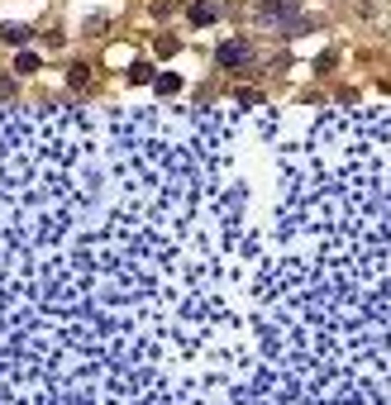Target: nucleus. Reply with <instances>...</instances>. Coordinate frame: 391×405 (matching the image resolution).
I'll list each match as a JSON object with an SVG mask.
<instances>
[{"label":"nucleus","mask_w":391,"mask_h":405,"mask_svg":"<svg viewBox=\"0 0 391 405\" xmlns=\"http://www.w3.org/2000/svg\"><path fill=\"white\" fill-rule=\"evenodd\" d=\"M215 58H219V67H244V63L253 58V48L244 43V38H229V43H219Z\"/></svg>","instance_id":"obj_1"},{"label":"nucleus","mask_w":391,"mask_h":405,"mask_svg":"<svg viewBox=\"0 0 391 405\" xmlns=\"http://www.w3.org/2000/svg\"><path fill=\"white\" fill-rule=\"evenodd\" d=\"M157 53H162V58H172V53H177V38H172V33H162V38H157Z\"/></svg>","instance_id":"obj_8"},{"label":"nucleus","mask_w":391,"mask_h":405,"mask_svg":"<svg viewBox=\"0 0 391 405\" xmlns=\"http://www.w3.org/2000/svg\"><path fill=\"white\" fill-rule=\"evenodd\" d=\"M15 72H19V77H33V72H38V53H19Z\"/></svg>","instance_id":"obj_4"},{"label":"nucleus","mask_w":391,"mask_h":405,"mask_svg":"<svg viewBox=\"0 0 391 405\" xmlns=\"http://www.w3.org/2000/svg\"><path fill=\"white\" fill-rule=\"evenodd\" d=\"M215 19H219L215 0H196V5H191V24H201V29H205V24H215Z\"/></svg>","instance_id":"obj_2"},{"label":"nucleus","mask_w":391,"mask_h":405,"mask_svg":"<svg viewBox=\"0 0 391 405\" xmlns=\"http://www.w3.org/2000/svg\"><path fill=\"white\" fill-rule=\"evenodd\" d=\"M86 72H91L86 63H72L67 67V81H72V86H86Z\"/></svg>","instance_id":"obj_7"},{"label":"nucleus","mask_w":391,"mask_h":405,"mask_svg":"<svg viewBox=\"0 0 391 405\" xmlns=\"http://www.w3.org/2000/svg\"><path fill=\"white\" fill-rule=\"evenodd\" d=\"M0 38H5V43H15V48H24L33 38V29L29 24H5V29H0Z\"/></svg>","instance_id":"obj_3"},{"label":"nucleus","mask_w":391,"mask_h":405,"mask_svg":"<svg viewBox=\"0 0 391 405\" xmlns=\"http://www.w3.org/2000/svg\"><path fill=\"white\" fill-rule=\"evenodd\" d=\"M10 91H15V81H10V77H0V95H10Z\"/></svg>","instance_id":"obj_9"},{"label":"nucleus","mask_w":391,"mask_h":405,"mask_svg":"<svg viewBox=\"0 0 391 405\" xmlns=\"http://www.w3.org/2000/svg\"><path fill=\"white\" fill-rule=\"evenodd\" d=\"M157 91H162V95H177V91H182V77H172V72H162V77H157Z\"/></svg>","instance_id":"obj_6"},{"label":"nucleus","mask_w":391,"mask_h":405,"mask_svg":"<svg viewBox=\"0 0 391 405\" xmlns=\"http://www.w3.org/2000/svg\"><path fill=\"white\" fill-rule=\"evenodd\" d=\"M129 81L143 86V81H157V77H153V67H148V63H134V67H129Z\"/></svg>","instance_id":"obj_5"}]
</instances>
